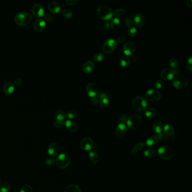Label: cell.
Returning <instances> with one entry per match:
<instances>
[{"label": "cell", "instance_id": "680465c9", "mask_svg": "<svg viewBox=\"0 0 192 192\" xmlns=\"http://www.w3.org/2000/svg\"><path fill=\"white\" fill-rule=\"evenodd\" d=\"M104 27H105L106 29H108L110 27V23H105L103 24Z\"/></svg>", "mask_w": 192, "mask_h": 192}, {"label": "cell", "instance_id": "8992f818", "mask_svg": "<svg viewBox=\"0 0 192 192\" xmlns=\"http://www.w3.org/2000/svg\"><path fill=\"white\" fill-rule=\"evenodd\" d=\"M188 84V79L183 76H177L174 78L172 81L174 87L179 90L185 89Z\"/></svg>", "mask_w": 192, "mask_h": 192}, {"label": "cell", "instance_id": "bcb514c9", "mask_svg": "<svg viewBox=\"0 0 192 192\" xmlns=\"http://www.w3.org/2000/svg\"><path fill=\"white\" fill-rule=\"evenodd\" d=\"M54 127L57 129H60L62 128L64 126H65L64 122L63 121H55L53 123Z\"/></svg>", "mask_w": 192, "mask_h": 192}, {"label": "cell", "instance_id": "ffe728a7", "mask_svg": "<svg viewBox=\"0 0 192 192\" xmlns=\"http://www.w3.org/2000/svg\"><path fill=\"white\" fill-rule=\"evenodd\" d=\"M48 10L54 14H58L60 11L61 6L56 2H51L48 5Z\"/></svg>", "mask_w": 192, "mask_h": 192}, {"label": "cell", "instance_id": "f546056e", "mask_svg": "<svg viewBox=\"0 0 192 192\" xmlns=\"http://www.w3.org/2000/svg\"><path fill=\"white\" fill-rule=\"evenodd\" d=\"M153 131L156 133H162L163 130V125L162 122L161 121H157L154 123L153 126Z\"/></svg>", "mask_w": 192, "mask_h": 192}, {"label": "cell", "instance_id": "f6af8a7d", "mask_svg": "<svg viewBox=\"0 0 192 192\" xmlns=\"http://www.w3.org/2000/svg\"><path fill=\"white\" fill-rule=\"evenodd\" d=\"M96 96L100 100L104 98H108V99L109 98V96L107 94L103 92H98Z\"/></svg>", "mask_w": 192, "mask_h": 192}, {"label": "cell", "instance_id": "6da1fadb", "mask_svg": "<svg viewBox=\"0 0 192 192\" xmlns=\"http://www.w3.org/2000/svg\"><path fill=\"white\" fill-rule=\"evenodd\" d=\"M32 20V16L30 13L22 12L15 16V23L19 26H26L29 24Z\"/></svg>", "mask_w": 192, "mask_h": 192}, {"label": "cell", "instance_id": "7c38bea8", "mask_svg": "<svg viewBox=\"0 0 192 192\" xmlns=\"http://www.w3.org/2000/svg\"><path fill=\"white\" fill-rule=\"evenodd\" d=\"M135 44L132 41H128L123 47V52L127 56H130L135 52Z\"/></svg>", "mask_w": 192, "mask_h": 192}, {"label": "cell", "instance_id": "9c48e42d", "mask_svg": "<svg viewBox=\"0 0 192 192\" xmlns=\"http://www.w3.org/2000/svg\"><path fill=\"white\" fill-rule=\"evenodd\" d=\"M161 98V94L155 89H149L145 93L146 99L151 101H157Z\"/></svg>", "mask_w": 192, "mask_h": 192}, {"label": "cell", "instance_id": "4dcf8cb0", "mask_svg": "<svg viewBox=\"0 0 192 192\" xmlns=\"http://www.w3.org/2000/svg\"><path fill=\"white\" fill-rule=\"evenodd\" d=\"M157 155V151L153 148H148L145 150L144 151V155L145 157L148 158H151L155 157Z\"/></svg>", "mask_w": 192, "mask_h": 192}, {"label": "cell", "instance_id": "91938a15", "mask_svg": "<svg viewBox=\"0 0 192 192\" xmlns=\"http://www.w3.org/2000/svg\"><path fill=\"white\" fill-rule=\"evenodd\" d=\"M188 63L189 64V65H191L192 66V56H190V57H189L188 59Z\"/></svg>", "mask_w": 192, "mask_h": 192}, {"label": "cell", "instance_id": "db71d44e", "mask_svg": "<svg viewBox=\"0 0 192 192\" xmlns=\"http://www.w3.org/2000/svg\"><path fill=\"white\" fill-rule=\"evenodd\" d=\"M22 84V79L20 78H17L16 79L15 81H14V85L16 86H20Z\"/></svg>", "mask_w": 192, "mask_h": 192}, {"label": "cell", "instance_id": "7402d4cb", "mask_svg": "<svg viewBox=\"0 0 192 192\" xmlns=\"http://www.w3.org/2000/svg\"><path fill=\"white\" fill-rule=\"evenodd\" d=\"M54 118H55L56 121L64 122L67 118V113L63 111H56L54 113Z\"/></svg>", "mask_w": 192, "mask_h": 192}, {"label": "cell", "instance_id": "277c9868", "mask_svg": "<svg viewBox=\"0 0 192 192\" xmlns=\"http://www.w3.org/2000/svg\"><path fill=\"white\" fill-rule=\"evenodd\" d=\"M143 122V119L140 116L133 115L128 118L127 121V125L130 129L136 130L140 127Z\"/></svg>", "mask_w": 192, "mask_h": 192}, {"label": "cell", "instance_id": "8fae6325", "mask_svg": "<svg viewBox=\"0 0 192 192\" xmlns=\"http://www.w3.org/2000/svg\"><path fill=\"white\" fill-rule=\"evenodd\" d=\"M32 12L35 18H40L44 15V9L41 4H34L32 8Z\"/></svg>", "mask_w": 192, "mask_h": 192}, {"label": "cell", "instance_id": "ab89813d", "mask_svg": "<svg viewBox=\"0 0 192 192\" xmlns=\"http://www.w3.org/2000/svg\"><path fill=\"white\" fill-rule=\"evenodd\" d=\"M99 104L101 107L107 108L110 104V101L108 98H104L100 100Z\"/></svg>", "mask_w": 192, "mask_h": 192}, {"label": "cell", "instance_id": "f1b7e54d", "mask_svg": "<svg viewBox=\"0 0 192 192\" xmlns=\"http://www.w3.org/2000/svg\"><path fill=\"white\" fill-rule=\"evenodd\" d=\"M89 158L91 162L97 163L99 161V156L98 153L95 151H91L89 152Z\"/></svg>", "mask_w": 192, "mask_h": 192}, {"label": "cell", "instance_id": "484cf974", "mask_svg": "<svg viewBox=\"0 0 192 192\" xmlns=\"http://www.w3.org/2000/svg\"><path fill=\"white\" fill-rule=\"evenodd\" d=\"M110 26H111L112 30H118L120 28V27H121L120 20L117 17L113 18L111 20Z\"/></svg>", "mask_w": 192, "mask_h": 192}, {"label": "cell", "instance_id": "9f6ffc18", "mask_svg": "<svg viewBox=\"0 0 192 192\" xmlns=\"http://www.w3.org/2000/svg\"><path fill=\"white\" fill-rule=\"evenodd\" d=\"M125 41V38L123 36H119L117 38V42L119 43H122Z\"/></svg>", "mask_w": 192, "mask_h": 192}, {"label": "cell", "instance_id": "5bb4252c", "mask_svg": "<svg viewBox=\"0 0 192 192\" xmlns=\"http://www.w3.org/2000/svg\"><path fill=\"white\" fill-rule=\"evenodd\" d=\"M175 71L170 68L164 69L161 73V77L163 80L166 81H169L174 78L175 76Z\"/></svg>", "mask_w": 192, "mask_h": 192}, {"label": "cell", "instance_id": "8d00e7d4", "mask_svg": "<svg viewBox=\"0 0 192 192\" xmlns=\"http://www.w3.org/2000/svg\"><path fill=\"white\" fill-rule=\"evenodd\" d=\"M170 67H171L172 69H176L178 65H179V62L177 59H176L175 58H172L170 60V62H169Z\"/></svg>", "mask_w": 192, "mask_h": 192}, {"label": "cell", "instance_id": "52a82bcc", "mask_svg": "<svg viewBox=\"0 0 192 192\" xmlns=\"http://www.w3.org/2000/svg\"><path fill=\"white\" fill-rule=\"evenodd\" d=\"M158 154L161 158L164 160H169L174 155L173 150L168 146H162L158 150Z\"/></svg>", "mask_w": 192, "mask_h": 192}, {"label": "cell", "instance_id": "30bf717a", "mask_svg": "<svg viewBox=\"0 0 192 192\" xmlns=\"http://www.w3.org/2000/svg\"><path fill=\"white\" fill-rule=\"evenodd\" d=\"M80 146L85 151H90L94 147V141L90 137H85L81 141Z\"/></svg>", "mask_w": 192, "mask_h": 192}, {"label": "cell", "instance_id": "60d3db41", "mask_svg": "<svg viewBox=\"0 0 192 192\" xmlns=\"http://www.w3.org/2000/svg\"><path fill=\"white\" fill-rule=\"evenodd\" d=\"M125 10L124 9L119 8L113 11V15H115L116 16H121L125 14Z\"/></svg>", "mask_w": 192, "mask_h": 192}, {"label": "cell", "instance_id": "816d5d0a", "mask_svg": "<svg viewBox=\"0 0 192 192\" xmlns=\"http://www.w3.org/2000/svg\"><path fill=\"white\" fill-rule=\"evenodd\" d=\"M99 101H100V100H99L96 96L92 98V99H91V103H92V104H94V105L99 104Z\"/></svg>", "mask_w": 192, "mask_h": 192}, {"label": "cell", "instance_id": "1f68e13d", "mask_svg": "<svg viewBox=\"0 0 192 192\" xmlns=\"http://www.w3.org/2000/svg\"><path fill=\"white\" fill-rule=\"evenodd\" d=\"M145 147V144L143 142H140L133 147L132 149H131V153L132 154H136L137 153L138 151H140L141 149H143Z\"/></svg>", "mask_w": 192, "mask_h": 192}, {"label": "cell", "instance_id": "d6a6232c", "mask_svg": "<svg viewBox=\"0 0 192 192\" xmlns=\"http://www.w3.org/2000/svg\"><path fill=\"white\" fill-rule=\"evenodd\" d=\"M130 60L127 56H124L121 58L119 61V64L122 67H127L129 66Z\"/></svg>", "mask_w": 192, "mask_h": 192}, {"label": "cell", "instance_id": "3957f363", "mask_svg": "<svg viewBox=\"0 0 192 192\" xmlns=\"http://www.w3.org/2000/svg\"><path fill=\"white\" fill-rule=\"evenodd\" d=\"M132 105L136 111L142 112L147 108L148 103L144 97L137 96L134 97L132 100Z\"/></svg>", "mask_w": 192, "mask_h": 192}, {"label": "cell", "instance_id": "2e32d148", "mask_svg": "<svg viewBox=\"0 0 192 192\" xmlns=\"http://www.w3.org/2000/svg\"><path fill=\"white\" fill-rule=\"evenodd\" d=\"M127 128L125 124L119 123L116 129V135L118 137H123L127 133Z\"/></svg>", "mask_w": 192, "mask_h": 192}, {"label": "cell", "instance_id": "f35d334b", "mask_svg": "<svg viewBox=\"0 0 192 192\" xmlns=\"http://www.w3.org/2000/svg\"><path fill=\"white\" fill-rule=\"evenodd\" d=\"M127 34L130 37L135 36L137 34V28L133 27V26H131L130 27H129V28L127 30Z\"/></svg>", "mask_w": 192, "mask_h": 192}, {"label": "cell", "instance_id": "7a4b0ae2", "mask_svg": "<svg viewBox=\"0 0 192 192\" xmlns=\"http://www.w3.org/2000/svg\"><path fill=\"white\" fill-rule=\"evenodd\" d=\"M98 15L101 19L108 20L113 18V14L111 8L106 5H102L98 9Z\"/></svg>", "mask_w": 192, "mask_h": 192}, {"label": "cell", "instance_id": "7bdbcfd3", "mask_svg": "<svg viewBox=\"0 0 192 192\" xmlns=\"http://www.w3.org/2000/svg\"><path fill=\"white\" fill-rule=\"evenodd\" d=\"M19 192H33V189L30 185H25L20 189Z\"/></svg>", "mask_w": 192, "mask_h": 192}, {"label": "cell", "instance_id": "836d02e7", "mask_svg": "<svg viewBox=\"0 0 192 192\" xmlns=\"http://www.w3.org/2000/svg\"><path fill=\"white\" fill-rule=\"evenodd\" d=\"M104 59V55L101 52H97L93 56L92 59L95 62H100Z\"/></svg>", "mask_w": 192, "mask_h": 192}, {"label": "cell", "instance_id": "d590c367", "mask_svg": "<svg viewBox=\"0 0 192 192\" xmlns=\"http://www.w3.org/2000/svg\"><path fill=\"white\" fill-rule=\"evenodd\" d=\"M62 14L67 19L72 18L73 16V12L70 11V10H69L68 9H65L63 10Z\"/></svg>", "mask_w": 192, "mask_h": 192}, {"label": "cell", "instance_id": "cb8c5ba5", "mask_svg": "<svg viewBox=\"0 0 192 192\" xmlns=\"http://www.w3.org/2000/svg\"><path fill=\"white\" fill-rule=\"evenodd\" d=\"M158 114V111L155 108L150 107L145 110V115L148 118L155 117Z\"/></svg>", "mask_w": 192, "mask_h": 192}, {"label": "cell", "instance_id": "ee69618b", "mask_svg": "<svg viewBox=\"0 0 192 192\" xmlns=\"http://www.w3.org/2000/svg\"><path fill=\"white\" fill-rule=\"evenodd\" d=\"M128 118H129V117H128V116H127V115L123 114V115H121V116L119 117L118 119V122H120L119 123H123V124H125L126 122H127Z\"/></svg>", "mask_w": 192, "mask_h": 192}, {"label": "cell", "instance_id": "603a6c76", "mask_svg": "<svg viewBox=\"0 0 192 192\" xmlns=\"http://www.w3.org/2000/svg\"><path fill=\"white\" fill-rule=\"evenodd\" d=\"M15 90V85L11 82H7L4 85V92L7 95H10Z\"/></svg>", "mask_w": 192, "mask_h": 192}, {"label": "cell", "instance_id": "4fadbf2b", "mask_svg": "<svg viewBox=\"0 0 192 192\" xmlns=\"http://www.w3.org/2000/svg\"><path fill=\"white\" fill-rule=\"evenodd\" d=\"M146 22V19L145 17L144 16V15L141 13H137L134 15L133 16V23L134 24V25L140 28L144 26L145 23Z\"/></svg>", "mask_w": 192, "mask_h": 192}, {"label": "cell", "instance_id": "6f0895ef", "mask_svg": "<svg viewBox=\"0 0 192 192\" xmlns=\"http://www.w3.org/2000/svg\"><path fill=\"white\" fill-rule=\"evenodd\" d=\"M185 2H186V4H187V5L188 6H189V8H192V0H187V1H185Z\"/></svg>", "mask_w": 192, "mask_h": 192}, {"label": "cell", "instance_id": "d6986e66", "mask_svg": "<svg viewBox=\"0 0 192 192\" xmlns=\"http://www.w3.org/2000/svg\"><path fill=\"white\" fill-rule=\"evenodd\" d=\"M95 65L91 61H87L85 62L82 67V71L85 73H90L94 69Z\"/></svg>", "mask_w": 192, "mask_h": 192}, {"label": "cell", "instance_id": "e0dca14e", "mask_svg": "<svg viewBox=\"0 0 192 192\" xmlns=\"http://www.w3.org/2000/svg\"><path fill=\"white\" fill-rule=\"evenodd\" d=\"M59 151V145L56 143H52L48 148V154L52 157H55L58 155Z\"/></svg>", "mask_w": 192, "mask_h": 192}, {"label": "cell", "instance_id": "83f0119b", "mask_svg": "<svg viewBox=\"0 0 192 192\" xmlns=\"http://www.w3.org/2000/svg\"><path fill=\"white\" fill-rule=\"evenodd\" d=\"M163 130L164 133H165L167 136L172 137L175 134V130L173 128V127L169 124H166L164 126Z\"/></svg>", "mask_w": 192, "mask_h": 192}, {"label": "cell", "instance_id": "e575fe53", "mask_svg": "<svg viewBox=\"0 0 192 192\" xmlns=\"http://www.w3.org/2000/svg\"><path fill=\"white\" fill-rule=\"evenodd\" d=\"M11 188V185L8 183H4L0 185V192H8Z\"/></svg>", "mask_w": 192, "mask_h": 192}, {"label": "cell", "instance_id": "d4e9b609", "mask_svg": "<svg viewBox=\"0 0 192 192\" xmlns=\"http://www.w3.org/2000/svg\"><path fill=\"white\" fill-rule=\"evenodd\" d=\"M159 141V139L158 135H153L148 137L147 140H146V144L149 147H151V146H153L157 144Z\"/></svg>", "mask_w": 192, "mask_h": 192}, {"label": "cell", "instance_id": "6125c7cd", "mask_svg": "<svg viewBox=\"0 0 192 192\" xmlns=\"http://www.w3.org/2000/svg\"><path fill=\"white\" fill-rule=\"evenodd\" d=\"M0 185H1V181H0Z\"/></svg>", "mask_w": 192, "mask_h": 192}, {"label": "cell", "instance_id": "f907efd6", "mask_svg": "<svg viewBox=\"0 0 192 192\" xmlns=\"http://www.w3.org/2000/svg\"><path fill=\"white\" fill-rule=\"evenodd\" d=\"M44 19L46 20V21H47V22H52V20H53V17H52V16L51 14H48V13H47V14H44Z\"/></svg>", "mask_w": 192, "mask_h": 192}, {"label": "cell", "instance_id": "11a10c76", "mask_svg": "<svg viewBox=\"0 0 192 192\" xmlns=\"http://www.w3.org/2000/svg\"><path fill=\"white\" fill-rule=\"evenodd\" d=\"M129 59L130 61H131L133 63H135L137 61V58L136 56L134 54H133V55L130 56Z\"/></svg>", "mask_w": 192, "mask_h": 192}, {"label": "cell", "instance_id": "44dd1931", "mask_svg": "<svg viewBox=\"0 0 192 192\" xmlns=\"http://www.w3.org/2000/svg\"><path fill=\"white\" fill-rule=\"evenodd\" d=\"M65 126H66L68 130L70 131V132H76L78 129V126L77 123L74 121H72L70 119L66 120V122H64Z\"/></svg>", "mask_w": 192, "mask_h": 192}, {"label": "cell", "instance_id": "f5cc1de1", "mask_svg": "<svg viewBox=\"0 0 192 192\" xmlns=\"http://www.w3.org/2000/svg\"><path fill=\"white\" fill-rule=\"evenodd\" d=\"M78 2V0H67L66 1V4L68 5H69V6H72V5H74L75 4H76Z\"/></svg>", "mask_w": 192, "mask_h": 192}, {"label": "cell", "instance_id": "9a60e30c", "mask_svg": "<svg viewBox=\"0 0 192 192\" xmlns=\"http://www.w3.org/2000/svg\"><path fill=\"white\" fill-rule=\"evenodd\" d=\"M86 92L91 98L95 97L98 93V86L94 83H89L86 86Z\"/></svg>", "mask_w": 192, "mask_h": 192}, {"label": "cell", "instance_id": "94428289", "mask_svg": "<svg viewBox=\"0 0 192 192\" xmlns=\"http://www.w3.org/2000/svg\"><path fill=\"white\" fill-rule=\"evenodd\" d=\"M187 69L189 70V72H192V66H191V65L188 66V67H187Z\"/></svg>", "mask_w": 192, "mask_h": 192}, {"label": "cell", "instance_id": "7dc6e473", "mask_svg": "<svg viewBox=\"0 0 192 192\" xmlns=\"http://www.w3.org/2000/svg\"><path fill=\"white\" fill-rule=\"evenodd\" d=\"M123 22H124V24H125L126 26H127V27H131L133 23V20H131V19L130 18H126L124 19Z\"/></svg>", "mask_w": 192, "mask_h": 192}, {"label": "cell", "instance_id": "c3c4849f", "mask_svg": "<svg viewBox=\"0 0 192 192\" xmlns=\"http://www.w3.org/2000/svg\"><path fill=\"white\" fill-rule=\"evenodd\" d=\"M158 135L159 140H161L163 142H165L167 140V136L164 133H159Z\"/></svg>", "mask_w": 192, "mask_h": 192}, {"label": "cell", "instance_id": "ac0fdd59", "mask_svg": "<svg viewBox=\"0 0 192 192\" xmlns=\"http://www.w3.org/2000/svg\"><path fill=\"white\" fill-rule=\"evenodd\" d=\"M46 26V22L42 19H38L34 24V29L37 32H41L44 30Z\"/></svg>", "mask_w": 192, "mask_h": 192}, {"label": "cell", "instance_id": "b9f144b4", "mask_svg": "<svg viewBox=\"0 0 192 192\" xmlns=\"http://www.w3.org/2000/svg\"><path fill=\"white\" fill-rule=\"evenodd\" d=\"M45 163L46 165H48V166H52L55 165V163H56V160L54 158L49 157V158L46 159Z\"/></svg>", "mask_w": 192, "mask_h": 192}, {"label": "cell", "instance_id": "ba28073f", "mask_svg": "<svg viewBox=\"0 0 192 192\" xmlns=\"http://www.w3.org/2000/svg\"><path fill=\"white\" fill-rule=\"evenodd\" d=\"M117 41H116L115 39L109 38L105 41L103 47V52L105 54H109L115 50V48L117 47Z\"/></svg>", "mask_w": 192, "mask_h": 192}, {"label": "cell", "instance_id": "4316f807", "mask_svg": "<svg viewBox=\"0 0 192 192\" xmlns=\"http://www.w3.org/2000/svg\"><path fill=\"white\" fill-rule=\"evenodd\" d=\"M64 192H81V189L77 185L70 184L66 187Z\"/></svg>", "mask_w": 192, "mask_h": 192}, {"label": "cell", "instance_id": "5b68a950", "mask_svg": "<svg viewBox=\"0 0 192 192\" xmlns=\"http://www.w3.org/2000/svg\"><path fill=\"white\" fill-rule=\"evenodd\" d=\"M55 160L56 165L61 169H65L70 165V156L66 153L60 154Z\"/></svg>", "mask_w": 192, "mask_h": 192}, {"label": "cell", "instance_id": "681fc988", "mask_svg": "<svg viewBox=\"0 0 192 192\" xmlns=\"http://www.w3.org/2000/svg\"><path fill=\"white\" fill-rule=\"evenodd\" d=\"M155 86L157 89H161L163 86V82L162 80H158L155 81Z\"/></svg>", "mask_w": 192, "mask_h": 192}, {"label": "cell", "instance_id": "74e56055", "mask_svg": "<svg viewBox=\"0 0 192 192\" xmlns=\"http://www.w3.org/2000/svg\"><path fill=\"white\" fill-rule=\"evenodd\" d=\"M66 113H67V118H69L70 120L75 119L77 117L78 114L76 111L71 110V111H68Z\"/></svg>", "mask_w": 192, "mask_h": 192}]
</instances>
